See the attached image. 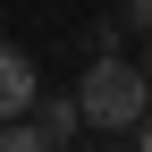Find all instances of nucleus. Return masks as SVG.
I'll list each match as a JSON object with an SVG mask.
<instances>
[{
    "instance_id": "1",
    "label": "nucleus",
    "mask_w": 152,
    "mask_h": 152,
    "mask_svg": "<svg viewBox=\"0 0 152 152\" xmlns=\"http://www.w3.org/2000/svg\"><path fill=\"white\" fill-rule=\"evenodd\" d=\"M76 102H85V127L135 135V127H144V110H152V68H127L118 51H110V59H93V68H85Z\"/></svg>"
},
{
    "instance_id": "2",
    "label": "nucleus",
    "mask_w": 152,
    "mask_h": 152,
    "mask_svg": "<svg viewBox=\"0 0 152 152\" xmlns=\"http://www.w3.org/2000/svg\"><path fill=\"white\" fill-rule=\"evenodd\" d=\"M34 102H42V93H34V59L17 42H0V118H26Z\"/></svg>"
},
{
    "instance_id": "3",
    "label": "nucleus",
    "mask_w": 152,
    "mask_h": 152,
    "mask_svg": "<svg viewBox=\"0 0 152 152\" xmlns=\"http://www.w3.org/2000/svg\"><path fill=\"white\" fill-rule=\"evenodd\" d=\"M34 127H42L51 144H68L76 127H85V102H76V93H68V102H34Z\"/></svg>"
},
{
    "instance_id": "4",
    "label": "nucleus",
    "mask_w": 152,
    "mask_h": 152,
    "mask_svg": "<svg viewBox=\"0 0 152 152\" xmlns=\"http://www.w3.org/2000/svg\"><path fill=\"white\" fill-rule=\"evenodd\" d=\"M0 152H59V144H51L34 118H0Z\"/></svg>"
},
{
    "instance_id": "5",
    "label": "nucleus",
    "mask_w": 152,
    "mask_h": 152,
    "mask_svg": "<svg viewBox=\"0 0 152 152\" xmlns=\"http://www.w3.org/2000/svg\"><path fill=\"white\" fill-rule=\"evenodd\" d=\"M127 26H135V34H152V0H127Z\"/></svg>"
},
{
    "instance_id": "6",
    "label": "nucleus",
    "mask_w": 152,
    "mask_h": 152,
    "mask_svg": "<svg viewBox=\"0 0 152 152\" xmlns=\"http://www.w3.org/2000/svg\"><path fill=\"white\" fill-rule=\"evenodd\" d=\"M135 152H152V110H144V127H135Z\"/></svg>"
},
{
    "instance_id": "7",
    "label": "nucleus",
    "mask_w": 152,
    "mask_h": 152,
    "mask_svg": "<svg viewBox=\"0 0 152 152\" xmlns=\"http://www.w3.org/2000/svg\"><path fill=\"white\" fill-rule=\"evenodd\" d=\"M144 68H152V51H144Z\"/></svg>"
}]
</instances>
